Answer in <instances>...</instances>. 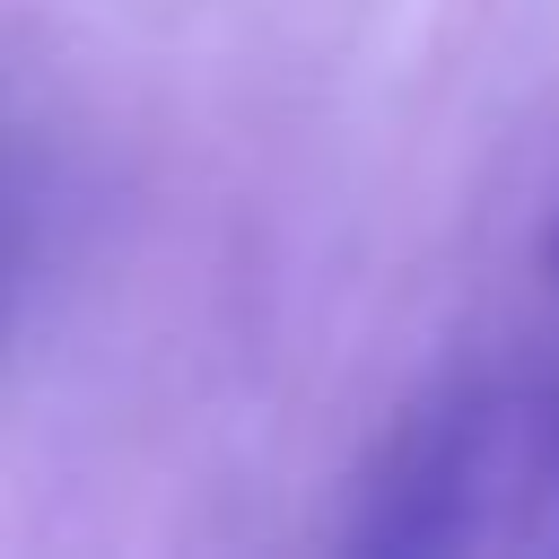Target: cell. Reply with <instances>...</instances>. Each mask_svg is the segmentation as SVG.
Listing matches in <instances>:
<instances>
[{
  "instance_id": "2",
  "label": "cell",
  "mask_w": 559,
  "mask_h": 559,
  "mask_svg": "<svg viewBox=\"0 0 559 559\" xmlns=\"http://www.w3.org/2000/svg\"><path fill=\"white\" fill-rule=\"evenodd\" d=\"M550 280H559V236H550ZM550 437H559V376H550Z\"/></svg>"
},
{
  "instance_id": "1",
  "label": "cell",
  "mask_w": 559,
  "mask_h": 559,
  "mask_svg": "<svg viewBox=\"0 0 559 559\" xmlns=\"http://www.w3.org/2000/svg\"><path fill=\"white\" fill-rule=\"evenodd\" d=\"M507 507H533V542L559 550V437L550 384H454L393 428L358 480V550H480L507 542Z\"/></svg>"
}]
</instances>
